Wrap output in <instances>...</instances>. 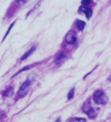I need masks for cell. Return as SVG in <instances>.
I'll return each mask as SVG.
<instances>
[{
  "label": "cell",
  "instance_id": "cell-1",
  "mask_svg": "<svg viewBox=\"0 0 111 122\" xmlns=\"http://www.w3.org/2000/svg\"><path fill=\"white\" fill-rule=\"evenodd\" d=\"M93 100L98 104H106V103L108 102V98L105 94V92L101 90H97L93 93Z\"/></svg>",
  "mask_w": 111,
  "mask_h": 122
},
{
  "label": "cell",
  "instance_id": "cell-6",
  "mask_svg": "<svg viewBox=\"0 0 111 122\" xmlns=\"http://www.w3.org/2000/svg\"><path fill=\"white\" fill-rule=\"evenodd\" d=\"M35 50H36V47H32L31 49H29V51H28V52H26L25 55H23V56H22V57H21V60H26V59L28 58L29 56L31 55V53H32V52H33V51H35Z\"/></svg>",
  "mask_w": 111,
  "mask_h": 122
},
{
  "label": "cell",
  "instance_id": "cell-4",
  "mask_svg": "<svg viewBox=\"0 0 111 122\" xmlns=\"http://www.w3.org/2000/svg\"><path fill=\"white\" fill-rule=\"evenodd\" d=\"M83 110H85V112H86L87 114L90 117V118H95V109H92L91 107H90V104H88V103L86 104V107H83Z\"/></svg>",
  "mask_w": 111,
  "mask_h": 122
},
{
  "label": "cell",
  "instance_id": "cell-13",
  "mask_svg": "<svg viewBox=\"0 0 111 122\" xmlns=\"http://www.w3.org/2000/svg\"><path fill=\"white\" fill-rule=\"evenodd\" d=\"M27 0H16V2H25Z\"/></svg>",
  "mask_w": 111,
  "mask_h": 122
},
{
  "label": "cell",
  "instance_id": "cell-14",
  "mask_svg": "<svg viewBox=\"0 0 111 122\" xmlns=\"http://www.w3.org/2000/svg\"><path fill=\"white\" fill-rule=\"evenodd\" d=\"M56 122H60V119H58V120H57V121H56Z\"/></svg>",
  "mask_w": 111,
  "mask_h": 122
},
{
  "label": "cell",
  "instance_id": "cell-12",
  "mask_svg": "<svg viewBox=\"0 0 111 122\" xmlns=\"http://www.w3.org/2000/svg\"><path fill=\"white\" fill-rule=\"evenodd\" d=\"M73 92H74V89H71V90H70V92H69V96H68V99H72Z\"/></svg>",
  "mask_w": 111,
  "mask_h": 122
},
{
  "label": "cell",
  "instance_id": "cell-3",
  "mask_svg": "<svg viewBox=\"0 0 111 122\" xmlns=\"http://www.w3.org/2000/svg\"><path fill=\"white\" fill-rule=\"evenodd\" d=\"M64 40H66L67 43H73V42L77 40V37H76V33L72 31H70L67 33L66 38H64Z\"/></svg>",
  "mask_w": 111,
  "mask_h": 122
},
{
  "label": "cell",
  "instance_id": "cell-7",
  "mask_svg": "<svg viewBox=\"0 0 111 122\" xmlns=\"http://www.w3.org/2000/svg\"><path fill=\"white\" fill-rule=\"evenodd\" d=\"M85 21H82V20H76V26L78 27V29L79 30H82L83 28H85Z\"/></svg>",
  "mask_w": 111,
  "mask_h": 122
},
{
  "label": "cell",
  "instance_id": "cell-11",
  "mask_svg": "<svg viewBox=\"0 0 111 122\" xmlns=\"http://www.w3.org/2000/svg\"><path fill=\"white\" fill-rule=\"evenodd\" d=\"M81 3H82V6L88 7L89 5L91 3V0H82V1H81Z\"/></svg>",
  "mask_w": 111,
  "mask_h": 122
},
{
  "label": "cell",
  "instance_id": "cell-10",
  "mask_svg": "<svg viewBox=\"0 0 111 122\" xmlns=\"http://www.w3.org/2000/svg\"><path fill=\"white\" fill-rule=\"evenodd\" d=\"M11 93H12V88H9L7 91H5L3 96H5V97H9V96H11Z\"/></svg>",
  "mask_w": 111,
  "mask_h": 122
},
{
  "label": "cell",
  "instance_id": "cell-2",
  "mask_svg": "<svg viewBox=\"0 0 111 122\" xmlns=\"http://www.w3.org/2000/svg\"><path fill=\"white\" fill-rule=\"evenodd\" d=\"M30 86H31V82H30L29 80H27L25 83H23L21 87L19 88V91H18V96H19V97L26 96V94H27V92L29 91V89H30Z\"/></svg>",
  "mask_w": 111,
  "mask_h": 122
},
{
  "label": "cell",
  "instance_id": "cell-5",
  "mask_svg": "<svg viewBox=\"0 0 111 122\" xmlns=\"http://www.w3.org/2000/svg\"><path fill=\"white\" fill-rule=\"evenodd\" d=\"M79 11H80V12H85L87 15V17H88V18H90V17H91V15H92V10H91V8H89V7L81 6V7H80V9H79Z\"/></svg>",
  "mask_w": 111,
  "mask_h": 122
},
{
  "label": "cell",
  "instance_id": "cell-8",
  "mask_svg": "<svg viewBox=\"0 0 111 122\" xmlns=\"http://www.w3.org/2000/svg\"><path fill=\"white\" fill-rule=\"evenodd\" d=\"M63 59H64V55H63V53H60V55L57 57V59H56V62H57V63H58V62H61Z\"/></svg>",
  "mask_w": 111,
  "mask_h": 122
},
{
  "label": "cell",
  "instance_id": "cell-9",
  "mask_svg": "<svg viewBox=\"0 0 111 122\" xmlns=\"http://www.w3.org/2000/svg\"><path fill=\"white\" fill-rule=\"evenodd\" d=\"M71 122H86V119H82V118H73V119H71Z\"/></svg>",
  "mask_w": 111,
  "mask_h": 122
}]
</instances>
